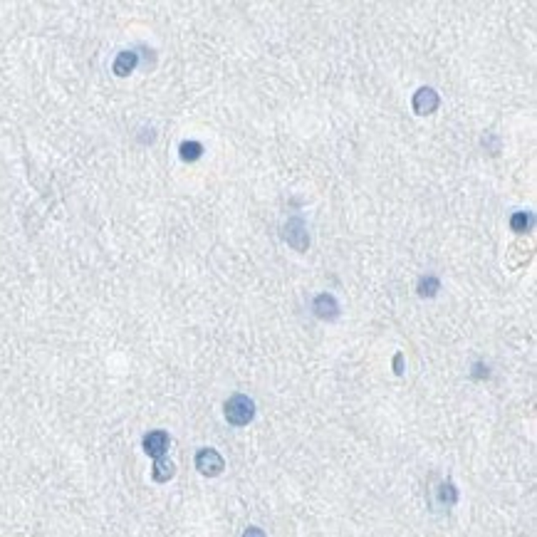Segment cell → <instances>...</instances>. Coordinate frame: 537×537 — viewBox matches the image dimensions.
<instances>
[{
    "instance_id": "cell-1",
    "label": "cell",
    "mask_w": 537,
    "mask_h": 537,
    "mask_svg": "<svg viewBox=\"0 0 537 537\" xmlns=\"http://www.w3.org/2000/svg\"><path fill=\"white\" fill-rule=\"evenodd\" d=\"M256 416V404L253 399H248L245 394H235L226 402V418L233 426H248Z\"/></svg>"
},
{
    "instance_id": "cell-2",
    "label": "cell",
    "mask_w": 537,
    "mask_h": 537,
    "mask_svg": "<svg viewBox=\"0 0 537 537\" xmlns=\"http://www.w3.org/2000/svg\"><path fill=\"white\" fill-rule=\"evenodd\" d=\"M196 468H198V473H203V476L216 478L223 473L226 463H223L221 453H218L216 448H201L196 453Z\"/></svg>"
},
{
    "instance_id": "cell-3",
    "label": "cell",
    "mask_w": 537,
    "mask_h": 537,
    "mask_svg": "<svg viewBox=\"0 0 537 537\" xmlns=\"http://www.w3.org/2000/svg\"><path fill=\"white\" fill-rule=\"evenodd\" d=\"M168 443H171V441H168L166 431H149V434L144 436V453H147V456H152L154 461H156V458L166 456Z\"/></svg>"
},
{
    "instance_id": "cell-4",
    "label": "cell",
    "mask_w": 537,
    "mask_h": 537,
    "mask_svg": "<svg viewBox=\"0 0 537 537\" xmlns=\"http://www.w3.org/2000/svg\"><path fill=\"white\" fill-rule=\"evenodd\" d=\"M285 240L293 245L295 250H304L309 245L307 230H304L302 218H290L288 226H285Z\"/></svg>"
},
{
    "instance_id": "cell-5",
    "label": "cell",
    "mask_w": 537,
    "mask_h": 537,
    "mask_svg": "<svg viewBox=\"0 0 537 537\" xmlns=\"http://www.w3.org/2000/svg\"><path fill=\"white\" fill-rule=\"evenodd\" d=\"M436 107H439V94L434 89L423 87L413 94V109L418 115H431V112H436Z\"/></svg>"
},
{
    "instance_id": "cell-6",
    "label": "cell",
    "mask_w": 537,
    "mask_h": 537,
    "mask_svg": "<svg viewBox=\"0 0 537 537\" xmlns=\"http://www.w3.org/2000/svg\"><path fill=\"white\" fill-rule=\"evenodd\" d=\"M312 307H315V315L320 317V320H337V315H339V304H337V300L327 293L320 295Z\"/></svg>"
},
{
    "instance_id": "cell-7",
    "label": "cell",
    "mask_w": 537,
    "mask_h": 537,
    "mask_svg": "<svg viewBox=\"0 0 537 537\" xmlns=\"http://www.w3.org/2000/svg\"><path fill=\"white\" fill-rule=\"evenodd\" d=\"M136 62H139V54L131 52V50H124V52L117 54V60H115V75L119 77H126L134 72Z\"/></svg>"
},
{
    "instance_id": "cell-8",
    "label": "cell",
    "mask_w": 537,
    "mask_h": 537,
    "mask_svg": "<svg viewBox=\"0 0 537 537\" xmlns=\"http://www.w3.org/2000/svg\"><path fill=\"white\" fill-rule=\"evenodd\" d=\"M152 473H154V480H156V483H166V480H171V478H174L176 468H174V463L163 456V458H156V461H154V471Z\"/></svg>"
},
{
    "instance_id": "cell-9",
    "label": "cell",
    "mask_w": 537,
    "mask_h": 537,
    "mask_svg": "<svg viewBox=\"0 0 537 537\" xmlns=\"http://www.w3.org/2000/svg\"><path fill=\"white\" fill-rule=\"evenodd\" d=\"M179 152H181V159H184V161H196V159H201L203 147L198 144V141H184V144L179 147Z\"/></svg>"
},
{
    "instance_id": "cell-10",
    "label": "cell",
    "mask_w": 537,
    "mask_h": 537,
    "mask_svg": "<svg viewBox=\"0 0 537 537\" xmlns=\"http://www.w3.org/2000/svg\"><path fill=\"white\" fill-rule=\"evenodd\" d=\"M530 226H532V216H530V213H515V216L510 218V228L517 230V233H525Z\"/></svg>"
},
{
    "instance_id": "cell-11",
    "label": "cell",
    "mask_w": 537,
    "mask_h": 537,
    "mask_svg": "<svg viewBox=\"0 0 537 537\" xmlns=\"http://www.w3.org/2000/svg\"><path fill=\"white\" fill-rule=\"evenodd\" d=\"M436 290H439V280H436V277L429 275L418 282V295H421V297H434Z\"/></svg>"
},
{
    "instance_id": "cell-12",
    "label": "cell",
    "mask_w": 537,
    "mask_h": 537,
    "mask_svg": "<svg viewBox=\"0 0 537 537\" xmlns=\"http://www.w3.org/2000/svg\"><path fill=\"white\" fill-rule=\"evenodd\" d=\"M441 500H443V503H456V500H458V495H456V488H453V485H441Z\"/></svg>"
},
{
    "instance_id": "cell-13",
    "label": "cell",
    "mask_w": 537,
    "mask_h": 537,
    "mask_svg": "<svg viewBox=\"0 0 537 537\" xmlns=\"http://www.w3.org/2000/svg\"><path fill=\"white\" fill-rule=\"evenodd\" d=\"M243 537H265V532H263L260 527H248V530L243 532Z\"/></svg>"
}]
</instances>
